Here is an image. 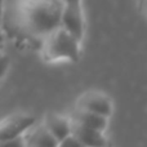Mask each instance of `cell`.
Returning <instances> with one entry per match:
<instances>
[{
    "instance_id": "cell-9",
    "label": "cell",
    "mask_w": 147,
    "mask_h": 147,
    "mask_svg": "<svg viewBox=\"0 0 147 147\" xmlns=\"http://www.w3.org/2000/svg\"><path fill=\"white\" fill-rule=\"evenodd\" d=\"M27 143L28 146L34 147H57L58 146V141L48 132L44 125L35 128L31 130V133L27 137Z\"/></svg>"
},
{
    "instance_id": "cell-16",
    "label": "cell",
    "mask_w": 147,
    "mask_h": 147,
    "mask_svg": "<svg viewBox=\"0 0 147 147\" xmlns=\"http://www.w3.org/2000/svg\"><path fill=\"white\" fill-rule=\"evenodd\" d=\"M28 147H34V146H28Z\"/></svg>"
},
{
    "instance_id": "cell-13",
    "label": "cell",
    "mask_w": 147,
    "mask_h": 147,
    "mask_svg": "<svg viewBox=\"0 0 147 147\" xmlns=\"http://www.w3.org/2000/svg\"><path fill=\"white\" fill-rule=\"evenodd\" d=\"M62 5H81V0H59Z\"/></svg>"
},
{
    "instance_id": "cell-15",
    "label": "cell",
    "mask_w": 147,
    "mask_h": 147,
    "mask_svg": "<svg viewBox=\"0 0 147 147\" xmlns=\"http://www.w3.org/2000/svg\"><path fill=\"white\" fill-rule=\"evenodd\" d=\"M3 44H4V35H3L1 32H0V52H1V47Z\"/></svg>"
},
{
    "instance_id": "cell-1",
    "label": "cell",
    "mask_w": 147,
    "mask_h": 147,
    "mask_svg": "<svg viewBox=\"0 0 147 147\" xmlns=\"http://www.w3.org/2000/svg\"><path fill=\"white\" fill-rule=\"evenodd\" d=\"M62 8L59 0H4L1 32L21 43L41 44L59 27Z\"/></svg>"
},
{
    "instance_id": "cell-14",
    "label": "cell",
    "mask_w": 147,
    "mask_h": 147,
    "mask_svg": "<svg viewBox=\"0 0 147 147\" xmlns=\"http://www.w3.org/2000/svg\"><path fill=\"white\" fill-rule=\"evenodd\" d=\"M3 8H4V0H0V32H1V17H3ZM3 34V32H1Z\"/></svg>"
},
{
    "instance_id": "cell-5",
    "label": "cell",
    "mask_w": 147,
    "mask_h": 147,
    "mask_svg": "<svg viewBox=\"0 0 147 147\" xmlns=\"http://www.w3.org/2000/svg\"><path fill=\"white\" fill-rule=\"evenodd\" d=\"M76 107L88 110V111L96 112L102 116L110 117L112 114V102L106 94L101 92H86L85 94L79 98Z\"/></svg>"
},
{
    "instance_id": "cell-7",
    "label": "cell",
    "mask_w": 147,
    "mask_h": 147,
    "mask_svg": "<svg viewBox=\"0 0 147 147\" xmlns=\"http://www.w3.org/2000/svg\"><path fill=\"white\" fill-rule=\"evenodd\" d=\"M70 119L75 120V121L80 123V124L85 125V127L97 129V130H99V132H105L107 125H109V117L98 115V114H96V112L88 111V110L80 109V107H76V109L74 110Z\"/></svg>"
},
{
    "instance_id": "cell-3",
    "label": "cell",
    "mask_w": 147,
    "mask_h": 147,
    "mask_svg": "<svg viewBox=\"0 0 147 147\" xmlns=\"http://www.w3.org/2000/svg\"><path fill=\"white\" fill-rule=\"evenodd\" d=\"M59 26L81 43L85 32V21L81 5H63Z\"/></svg>"
},
{
    "instance_id": "cell-10",
    "label": "cell",
    "mask_w": 147,
    "mask_h": 147,
    "mask_svg": "<svg viewBox=\"0 0 147 147\" xmlns=\"http://www.w3.org/2000/svg\"><path fill=\"white\" fill-rule=\"evenodd\" d=\"M0 147H26V140L23 134L5 138L0 141Z\"/></svg>"
},
{
    "instance_id": "cell-8",
    "label": "cell",
    "mask_w": 147,
    "mask_h": 147,
    "mask_svg": "<svg viewBox=\"0 0 147 147\" xmlns=\"http://www.w3.org/2000/svg\"><path fill=\"white\" fill-rule=\"evenodd\" d=\"M43 125L57 141L63 140L70 134V121L69 119L57 114H48L43 121Z\"/></svg>"
},
{
    "instance_id": "cell-2",
    "label": "cell",
    "mask_w": 147,
    "mask_h": 147,
    "mask_svg": "<svg viewBox=\"0 0 147 147\" xmlns=\"http://www.w3.org/2000/svg\"><path fill=\"white\" fill-rule=\"evenodd\" d=\"M41 52L45 61L76 62L80 56V41L59 26L41 41Z\"/></svg>"
},
{
    "instance_id": "cell-6",
    "label": "cell",
    "mask_w": 147,
    "mask_h": 147,
    "mask_svg": "<svg viewBox=\"0 0 147 147\" xmlns=\"http://www.w3.org/2000/svg\"><path fill=\"white\" fill-rule=\"evenodd\" d=\"M35 124V119L27 115H14L0 121V141L23 134Z\"/></svg>"
},
{
    "instance_id": "cell-11",
    "label": "cell",
    "mask_w": 147,
    "mask_h": 147,
    "mask_svg": "<svg viewBox=\"0 0 147 147\" xmlns=\"http://www.w3.org/2000/svg\"><path fill=\"white\" fill-rule=\"evenodd\" d=\"M57 147H84V146L81 145L80 141H79L78 138L74 137L71 133H70V134L66 136L63 140L59 141L58 146H57Z\"/></svg>"
},
{
    "instance_id": "cell-12",
    "label": "cell",
    "mask_w": 147,
    "mask_h": 147,
    "mask_svg": "<svg viewBox=\"0 0 147 147\" xmlns=\"http://www.w3.org/2000/svg\"><path fill=\"white\" fill-rule=\"evenodd\" d=\"M9 58H8L7 54H3L0 52V80L7 75L8 69H9Z\"/></svg>"
},
{
    "instance_id": "cell-4",
    "label": "cell",
    "mask_w": 147,
    "mask_h": 147,
    "mask_svg": "<svg viewBox=\"0 0 147 147\" xmlns=\"http://www.w3.org/2000/svg\"><path fill=\"white\" fill-rule=\"evenodd\" d=\"M69 121L70 133L78 138L84 147H111L110 141L105 136V132H99L93 128L85 127L71 119H69Z\"/></svg>"
}]
</instances>
